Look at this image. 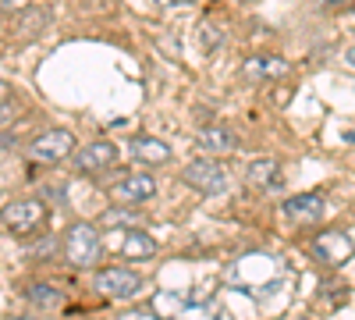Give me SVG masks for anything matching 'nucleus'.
<instances>
[{"label": "nucleus", "mask_w": 355, "mask_h": 320, "mask_svg": "<svg viewBox=\"0 0 355 320\" xmlns=\"http://www.w3.org/2000/svg\"><path fill=\"white\" fill-rule=\"evenodd\" d=\"M128 153L139 164H157V167L171 160V146H167V142H160V139H153V135H132L128 139Z\"/></svg>", "instance_id": "13"}, {"label": "nucleus", "mask_w": 355, "mask_h": 320, "mask_svg": "<svg viewBox=\"0 0 355 320\" xmlns=\"http://www.w3.org/2000/svg\"><path fill=\"white\" fill-rule=\"evenodd\" d=\"M15 114H18V100H11V103H4V107H0V128H4V125L15 118Z\"/></svg>", "instance_id": "19"}, {"label": "nucleus", "mask_w": 355, "mask_h": 320, "mask_svg": "<svg viewBox=\"0 0 355 320\" xmlns=\"http://www.w3.org/2000/svg\"><path fill=\"white\" fill-rule=\"evenodd\" d=\"M281 210L291 224H316L327 217V199L320 192H299V196H288Z\"/></svg>", "instance_id": "9"}, {"label": "nucleus", "mask_w": 355, "mask_h": 320, "mask_svg": "<svg viewBox=\"0 0 355 320\" xmlns=\"http://www.w3.org/2000/svg\"><path fill=\"white\" fill-rule=\"evenodd\" d=\"M196 43H199V50H202V53H214V50H220V43H224L220 25H214L210 18L199 22V28H196Z\"/></svg>", "instance_id": "18"}, {"label": "nucleus", "mask_w": 355, "mask_h": 320, "mask_svg": "<svg viewBox=\"0 0 355 320\" xmlns=\"http://www.w3.org/2000/svg\"><path fill=\"white\" fill-rule=\"evenodd\" d=\"M196 146L202 153H234L239 150V135H234L231 128H224V125H206L196 135Z\"/></svg>", "instance_id": "12"}, {"label": "nucleus", "mask_w": 355, "mask_h": 320, "mask_svg": "<svg viewBox=\"0 0 355 320\" xmlns=\"http://www.w3.org/2000/svg\"><path fill=\"white\" fill-rule=\"evenodd\" d=\"M245 178H249V185H252V189H259V192H274V189H281V185H284V182H281V164H277V160H270V157L252 160V164H249V171H245Z\"/></svg>", "instance_id": "14"}, {"label": "nucleus", "mask_w": 355, "mask_h": 320, "mask_svg": "<svg viewBox=\"0 0 355 320\" xmlns=\"http://www.w3.org/2000/svg\"><path fill=\"white\" fill-rule=\"evenodd\" d=\"M142 288V274L132 267H107L96 274V292L110 296V299H128Z\"/></svg>", "instance_id": "7"}, {"label": "nucleus", "mask_w": 355, "mask_h": 320, "mask_svg": "<svg viewBox=\"0 0 355 320\" xmlns=\"http://www.w3.org/2000/svg\"><path fill=\"white\" fill-rule=\"evenodd\" d=\"M182 182H185L189 189H196L199 196H220V192L227 189V171H224V164H217L214 157H202V160L185 164Z\"/></svg>", "instance_id": "4"}, {"label": "nucleus", "mask_w": 355, "mask_h": 320, "mask_svg": "<svg viewBox=\"0 0 355 320\" xmlns=\"http://www.w3.org/2000/svg\"><path fill=\"white\" fill-rule=\"evenodd\" d=\"M284 267L281 260L270 256V253H245L242 260H234V264L224 271V281L231 288H242V292H266V288H274L281 281Z\"/></svg>", "instance_id": "1"}, {"label": "nucleus", "mask_w": 355, "mask_h": 320, "mask_svg": "<svg viewBox=\"0 0 355 320\" xmlns=\"http://www.w3.org/2000/svg\"><path fill=\"white\" fill-rule=\"evenodd\" d=\"M121 320H164L157 310H139V313H128V317H121Z\"/></svg>", "instance_id": "20"}, {"label": "nucleus", "mask_w": 355, "mask_h": 320, "mask_svg": "<svg viewBox=\"0 0 355 320\" xmlns=\"http://www.w3.org/2000/svg\"><path fill=\"white\" fill-rule=\"evenodd\" d=\"M110 192L121 203H146L157 196V178L146 171H128V174H121V182L110 185Z\"/></svg>", "instance_id": "10"}, {"label": "nucleus", "mask_w": 355, "mask_h": 320, "mask_svg": "<svg viewBox=\"0 0 355 320\" xmlns=\"http://www.w3.org/2000/svg\"><path fill=\"white\" fill-rule=\"evenodd\" d=\"M121 256H128V260H150L153 253H157V239L153 235H146L142 228H128V231H121Z\"/></svg>", "instance_id": "16"}, {"label": "nucleus", "mask_w": 355, "mask_h": 320, "mask_svg": "<svg viewBox=\"0 0 355 320\" xmlns=\"http://www.w3.org/2000/svg\"><path fill=\"white\" fill-rule=\"evenodd\" d=\"M242 75L249 82H274L288 75V61H281V57H249L242 65Z\"/></svg>", "instance_id": "15"}, {"label": "nucleus", "mask_w": 355, "mask_h": 320, "mask_svg": "<svg viewBox=\"0 0 355 320\" xmlns=\"http://www.w3.org/2000/svg\"><path fill=\"white\" fill-rule=\"evenodd\" d=\"M75 135L68 128H46L43 135H36L33 142H28V157H33L36 164H61L75 153Z\"/></svg>", "instance_id": "5"}, {"label": "nucleus", "mask_w": 355, "mask_h": 320, "mask_svg": "<svg viewBox=\"0 0 355 320\" xmlns=\"http://www.w3.org/2000/svg\"><path fill=\"white\" fill-rule=\"evenodd\" d=\"M153 310H157L160 317L167 313V320H214V317H217L210 303H199V299H185V303H182L174 292H160L157 303H153Z\"/></svg>", "instance_id": "8"}, {"label": "nucleus", "mask_w": 355, "mask_h": 320, "mask_svg": "<svg viewBox=\"0 0 355 320\" xmlns=\"http://www.w3.org/2000/svg\"><path fill=\"white\" fill-rule=\"evenodd\" d=\"M25 299L33 303V306H40V310H57V306H64V296L57 292L53 285H43V281H33L25 288Z\"/></svg>", "instance_id": "17"}, {"label": "nucleus", "mask_w": 355, "mask_h": 320, "mask_svg": "<svg viewBox=\"0 0 355 320\" xmlns=\"http://www.w3.org/2000/svg\"><path fill=\"white\" fill-rule=\"evenodd\" d=\"M0 224L18 239H33V235H40V231H46L50 210H46L43 199H15L0 210Z\"/></svg>", "instance_id": "2"}, {"label": "nucleus", "mask_w": 355, "mask_h": 320, "mask_svg": "<svg viewBox=\"0 0 355 320\" xmlns=\"http://www.w3.org/2000/svg\"><path fill=\"white\" fill-rule=\"evenodd\" d=\"M114 160H117V146L110 139H96V142H89L82 153H75V167L82 174H100V171L114 167Z\"/></svg>", "instance_id": "11"}, {"label": "nucleus", "mask_w": 355, "mask_h": 320, "mask_svg": "<svg viewBox=\"0 0 355 320\" xmlns=\"http://www.w3.org/2000/svg\"><path fill=\"white\" fill-rule=\"evenodd\" d=\"M323 4H341V0H323Z\"/></svg>", "instance_id": "27"}, {"label": "nucleus", "mask_w": 355, "mask_h": 320, "mask_svg": "<svg viewBox=\"0 0 355 320\" xmlns=\"http://www.w3.org/2000/svg\"><path fill=\"white\" fill-rule=\"evenodd\" d=\"M345 25H348V28H355V15H348V18H345Z\"/></svg>", "instance_id": "24"}, {"label": "nucleus", "mask_w": 355, "mask_h": 320, "mask_svg": "<svg viewBox=\"0 0 355 320\" xmlns=\"http://www.w3.org/2000/svg\"><path fill=\"white\" fill-rule=\"evenodd\" d=\"M71 320H96V317H71Z\"/></svg>", "instance_id": "25"}, {"label": "nucleus", "mask_w": 355, "mask_h": 320, "mask_svg": "<svg viewBox=\"0 0 355 320\" xmlns=\"http://www.w3.org/2000/svg\"><path fill=\"white\" fill-rule=\"evenodd\" d=\"M345 61H348V65H352V68H355V43H352V47H348V50H345Z\"/></svg>", "instance_id": "23"}, {"label": "nucleus", "mask_w": 355, "mask_h": 320, "mask_svg": "<svg viewBox=\"0 0 355 320\" xmlns=\"http://www.w3.org/2000/svg\"><path fill=\"white\" fill-rule=\"evenodd\" d=\"M11 100H15V90H11L8 82H0V107H4V103H11Z\"/></svg>", "instance_id": "21"}, {"label": "nucleus", "mask_w": 355, "mask_h": 320, "mask_svg": "<svg viewBox=\"0 0 355 320\" xmlns=\"http://www.w3.org/2000/svg\"><path fill=\"white\" fill-rule=\"evenodd\" d=\"M309 253L323 267H341L355 256V239L348 235V231H320V235H313V242H309Z\"/></svg>", "instance_id": "6"}, {"label": "nucleus", "mask_w": 355, "mask_h": 320, "mask_svg": "<svg viewBox=\"0 0 355 320\" xmlns=\"http://www.w3.org/2000/svg\"><path fill=\"white\" fill-rule=\"evenodd\" d=\"M100 231L89 224V221H78L68 228V235H64V260L75 267V271H85V267H93L96 260H100Z\"/></svg>", "instance_id": "3"}, {"label": "nucleus", "mask_w": 355, "mask_h": 320, "mask_svg": "<svg viewBox=\"0 0 355 320\" xmlns=\"http://www.w3.org/2000/svg\"><path fill=\"white\" fill-rule=\"evenodd\" d=\"M160 8H185V4H196V0H157Z\"/></svg>", "instance_id": "22"}, {"label": "nucleus", "mask_w": 355, "mask_h": 320, "mask_svg": "<svg viewBox=\"0 0 355 320\" xmlns=\"http://www.w3.org/2000/svg\"><path fill=\"white\" fill-rule=\"evenodd\" d=\"M15 320H40V317H15Z\"/></svg>", "instance_id": "26"}]
</instances>
